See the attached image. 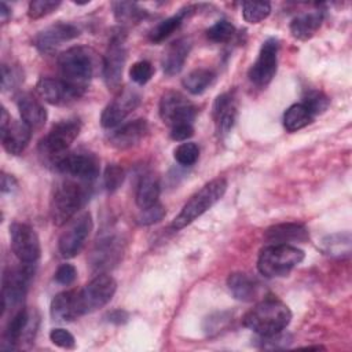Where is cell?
<instances>
[{"instance_id": "31", "label": "cell", "mask_w": 352, "mask_h": 352, "mask_svg": "<svg viewBox=\"0 0 352 352\" xmlns=\"http://www.w3.org/2000/svg\"><path fill=\"white\" fill-rule=\"evenodd\" d=\"M214 73L210 69L199 67L190 72L182 81L183 87L192 95L204 94L213 82Z\"/></svg>"}, {"instance_id": "9", "label": "cell", "mask_w": 352, "mask_h": 352, "mask_svg": "<svg viewBox=\"0 0 352 352\" xmlns=\"http://www.w3.org/2000/svg\"><path fill=\"white\" fill-rule=\"evenodd\" d=\"M116 290L117 283L113 276L107 274L95 275L82 289L77 290L82 315L104 307L113 298Z\"/></svg>"}, {"instance_id": "34", "label": "cell", "mask_w": 352, "mask_h": 352, "mask_svg": "<svg viewBox=\"0 0 352 352\" xmlns=\"http://www.w3.org/2000/svg\"><path fill=\"white\" fill-rule=\"evenodd\" d=\"M113 11L120 23H138L146 16V10H142L136 3L129 1L113 3Z\"/></svg>"}, {"instance_id": "10", "label": "cell", "mask_w": 352, "mask_h": 352, "mask_svg": "<svg viewBox=\"0 0 352 352\" xmlns=\"http://www.w3.org/2000/svg\"><path fill=\"white\" fill-rule=\"evenodd\" d=\"M125 62V33L120 29L111 34L106 54L103 56V78L109 89H118L121 85Z\"/></svg>"}, {"instance_id": "28", "label": "cell", "mask_w": 352, "mask_h": 352, "mask_svg": "<svg viewBox=\"0 0 352 352\" xmlns=\"http://www.w3.org/2000/svg\"><path fill=\"white\" fill-rule=\"evenodd\" d=\"M160 192H161V186H160L158 177L153 172L144 173L140 177L136 187L135 201L138 208L144 209L157 204L160 198Z\"/></svg>"}, {"instance_id": "7", "label": "cell", "mask_w": 352, "mask_h": 352, "mask_svg": "<svg viewBox=\"0 0 352 352\" xmlns=\"http://www.w3.org/2000/svg\"><path fill=\"white\" fill-rule=\"evenodd\" d=\"M34 275V264L21 263L18 267L7 268L3 275L1 307L3 311L19 305L29 289Z\"/></svg>"}, {"instance_id": "43", "label": "cell", "mask_w": 352, "mask_h": 352, "mask_svg": "<svg viewBox=\"0 0 352 352\" xmlns=\"http://www.w3.org/2000/svg\"><path fill=\"white\" fill-rule=\"evenodd\" d=\"M165 208L164 205H161L160 202L148 206V208H144V209H140V213L138 214L136 217V221L139 226H151L154 223H158L160 220H162V217L165 216Z\"/></svg>"}, {"instance_id": "15", "label": "cell", "mask_w": 352, "mask_h": 352, "mask_svg": "<svg viewBox=\"0 0 352 352\" xmlns=\"http://www.w3.org/2000/svg\"><path fill=\"white\" fill-rule=\"evenodd\" d=\"M278 52L279 43L275 37H270L261 44L258 56L248 73L252 84L264 88L272 81L278 67Z\"/></svg>"}, {"instance_id": "2", "label": "cell", "mask_w": 352, "mask_h": 352, "mask_svg": "<svg viewBox=\"0 0 352 352\" xmlns=\"http://www.w3.org/2000/svg\"><path fill=\"white\" fill-rule=\"evenodd\" d=\"M292 320L290 308L275 297L257 302L243 316V326L258 336H271L283 331Z\"/></svg>"}, {"instance_id": "27", "label": "cell", "mask_w": 352, "mask_h": 352, "mask_svg": "<svg viewBox=\"0 0 352 352\" xmlns=\"http://www.w3.org/2000/svg\"><path fill=\"white\" fill-rule=\"evenodd\" d=\"M322 21H323V11L314 10L293 18L289 25V29L294 38L305 41V40H309L316 33V30L322 25Z\"/></svg>"}, {"instance_id": "36", "label": "cell", "mask_w": 352, "mask_h": 352, "mask_svg": "<svg viewBox=\"0 0 352 352\" xmlns=\"http://www.w3.org/2000/svg\"><path fill=\"white\" fill-rule=\"evenodd\" d=\"M301 103L308 109V111L314 117H316V116H319V114H322L327 110V107L330 104V99L322 91L311 89V91L305 92V95L302 96Z\"/></svg>"}, {"instance_id": "8", "label": "cell", "mask_w": 352, "mask_h": 352, "mask_svg": "<svg viewBox=\"0 0 352 352\" xmlns=\"http://www.w3.org/2000/svg\"><path fill=\"white\" fill-rule=\"evenodd\" d=\"M40 318L36 309L21 308L7 324L3 349H18L25 342H32L38 329Z\"/></svg>"}, {"instance_id": "21", "label": "cell", "mask_w": 352, "mask_h": 352, "mask_svg": "<svg viewBox=\"0 0 352 352\" xmlns=\"http://www.w3.org/2000/svg\"><path fill=\"white\" fill-rule=\"evenodd\" d=\"M147 132V121L144 118H138L114 128L109 135V143L118 150H126L136 146Z\"/></svg>"}, {"instance_id": "24", "label": "cell", "mask_w": 352, "mask_h": 352, "mask_svg": "<svg viewBox=\"0 0 352 352\" xmlns=\"http://www.w3.org/2000/svg\"><path fill=\"white\" fill-rule=\"evenodd\" d=\"M50 314L54 320L72 322L82 316L77 290H66L58 293L50 305Z\"/></svg>"}, {"instance_id": "4", "label": "cell", "mask_w": 352, "mask_h": 352, "mask_svg": "<svg viewBox=\"0 0 352 352\" xmlns=\"http://www.w3.org/2000/svg\"><path fill=\"white\" fill-rule=\"evenodd\" d=\"M80 131L81 122L78 118H67L54 124L50 132L38 143V153L44 162L54 168L67 153Z\"/></svg>"}, {"instance_id": "40", "label": "cell", "mask_w": 352, "mask_h": 352, "mask_svg": "<svg viewBox=\"0 0 352 352\" xmlns=\"http://www.w3.org/2000/svg\"><path fill=\"white\" fill-rule=\"evenodd\" d=\"M23 81V74L16 66L1 65V89L4 92L15 89Z\"/></svg>"}, {"instance_id": "11", "label": "cell", "mask_w": 352, "mask_h": 352, "mask_svg": "<svg viewBox=\"0 0 352 352\" xmlns=\"http://www.w3.org/2000/svg\"><path fill=\"white\" fill-rule=\"evenodd\" d=\"M55 170L85 182L91 183L99 176V160L95 154L88 153V151H72L66 153L54 166Z\"/></svg>"}, {"instance_id": "17", "label": "cell", "mask_w": 352, "mask_h": 352, "mask_svg": "<svg viewBox=\"0 0 352 352\" xmlns=\"http://www.w3.org/2000/svg\"><path fill=\"white\" fill-rule=\"evenodd\" d=\"M32 128L26 125L22 120H11L7 110L1 109V121H0V135L1 143L7 153L12 155H19L28 147L32 139Z\"/></svg>"}, {"instance_id": "13", "label": "cell", "mask_w": 352, "mask_h": 352, "mask_svg": "<svg viewBox=\"0 0 352 352\" xmlns=\"http://www.w3.org/2000/svg\"><path fill=\"white\" fill-rule=\"evenodd\" d=\"M197 107L183 94L168 91L160 100V117L169 128L180 124H192Z\"/></svg>"}, {"instance_id": "22", "label": "cell", "mask_w": 352, "mask_h": 352, "mask_svg": "<svg viewBox=\"0 0 352 352\" xmlns=\"http://www.w3.org/2000/svg\"><path fill=\"white\" fill-rule=\"evenodd\" d=\"M213 121L219 136H226L236 121V103L231 94H221L213 103Z\"/></svg>"}, {"instance_id": "32", "label": "cell", "mask_w": 352, "mask_h": 352, "mask_svg": "<svg viewBox=\"0 0 352 352\" xmlns=\"http://www.w3.org/2000/svg\"><path fill=\"white\" fill-rule=\"evenodd\" d=\"M191 7L183 8L180 10L177 14L161 21L151 32H150V41L151 43H161L165 38H168L175 30H177L180 28V25L183 23L186 15L190 12Z\"/></svg>"}, {"instance_id": "39", "label": "cell", "mask_w": 352, "mask_h": 352, "mask_svg": "<svg viewBox=\"0 0 352 352\" xmlns=\"http://www.w3.org/2000/svg\"><path fill=\"white\" fill-rule=\"evenodd\" d=\"M124 179H125V173L120 165L110 164L106 166L104 173H103V184L107 191L113 192V191L118 190L122 186Z\"/></svg>"}, {"instance_id": "42", "label": "cell", "mask_w": 352, "mask_h": 352, "mask_svg": "<svg viewBox=\"0 0 352 352\" xmlns=\"http://www.w3.org/2000/svg\"><path fill=\"white\" fill-rule=\"evenodd\" d=\"M154 74V67L148 60H138L129 69V77L133 82L144 85Z\"/></svg>"}, {"instance_id": "3", "label": "cell", "mask_w": 352, "mask_h": 352, "mask_svg": "<svg viewBox=\"0 0 352 352\" xmlns=\"http://www.w3.org/2000/svg\"><path fill=\"white\" fill-rule=\"evenodd\" d=\"M227 190V180L224 177H216L202 186L191 198L184 204L179 214L173 219L170 227L182 230L191 224L195 219L209 210L216 202H219Z\"/></svg>"}, {"instance_id": "41", "label": "cell", "mask_w": 352, "mask_h": 352, "mask_svg": "<svg viewBox=\"0 0 352 352\" xmlns=\"http://www.w3.org/2000/svg\"><path fill=\"white\" fill-rule=\"evenodd\" d=\"M60 6L59 0H33L29 3L28 15L32 19H40L54 12Z\"/></svg>"}, {"instance_id": "12", "label": "cell", "mask_w": 352, "mask_h": 352, "mask_svg": "<svg viewBox=\"0 0 352 352\" xmlns=\"http://www.w3.org/2000/svg\"><path fill=\"white\" fill-rule=\"evenodd\" d=\"M92 217L88 212H84L76 219L70 220L58 241V249L60 256L65 258H72L77 256L84 248L92 231Z\"/></svg>"}, {"instance_id": "38", "label": "cell", "mask_w": 352, "mask_h": 352, "mask_svg": "<svg viewBox=\"0 0 352 352\" xmlns=\"http://www.w3.org/2000/svg\"><path fill=\"white\" fill-rule=\"evenodd\" d=\"M199 147L192 142H183L173 150V158L183 166H191L198 161Z\"/></svg>"}, {"instance_id": "23", "label": "cell", "mask_w": 352, "mask_h": 352, "mask_svg": "<svg viewBox=\"0 0 352 352\" xmlns=\"http://www.w3.org/2000/svg\"><path fill=\"white\" fill-rule=\"evenodd\" d=\"M264 236L272 245H292L296 242H307L309 239V232L301 223H280L271 226Z\"/></svg>"}, {"instance_id": "6", "label": "cell", "mask_w": 352, "mask_h": 352, "mask_svg": "<svg viewBox=\"0 0 352 352\" xmlns=\"http://www.w3.org/2000/svg\"><path fill=\"white\" fill-rule=\"evenodd\" d=\"M304 252L294 245H272L261 249L257 258V270L267 278L286 276L304 260Z\"/></svg>"}, {"instance_id": "33", "label": "cell", "mask_w": 352, "mask_h": 352, "mask_svg": "<svg viewBox=\"0 0 352 352\" xmlns=\"http://www.w3.org/2000/svg\"><path fill=\"white\" fill-rule=\"evenodd\" d=\"M322 249L326 254L331 257L348 256L351 252V235L349 232H338L326 236L322 241Z\"/></svg>"}, {"instance_id": "48", "label": "cell", "mask_w": 352, "mask_h": 352, "mask_svg": "<svg viewBox=\"0 0 352 352\" xmlns=\"http://www.w3.org/2000/svg\"><path fill=\"white\" fill-rule=\"evenodd\" d=\"M16 188H18V182L15 180V177L3 172L1 173V191L4 194H7V192L12 194Z\"/></svg>"}, {"instance_id": "29", "label": "cell", "mask_w": 352, "mask_h": 352, "mask_svg": "<svg viewBox=\"0 0 352 352\" xmlns=\"http://www.w3.org/2000/svg\"><path fill=\"white\" fill-rule=\"evenodd\" d=\"M227 286L232 296L239 301H253L257 294V286L252 278L243 272H232L227 278Z\"/></svg>"}, {"instance_id": "26", "label": "cell", "mask_w": 352, "mask_h": 352, "mask_svg": "<svg viewBox=\"0 0 352 352\" xmlns=\"http://www.w3.org/2000/svg\"><path fill=\"white\" fill-rule=\"evenodd\" d=\"M16 106L21 114V120L29 125L33 131L40 129L45 121H47V110L40 103L38 99H36L30 94H22L18 96Z\"/></svg>"}, {"instance_id": "50", "label": "cell", "mask_w": 352, "mask_h": 352, "mask_svg": "<svg viewBox=\"0 0 352 352\" xmlns=\"http://www.w3.org/2000/svg\"><path fill=\"white\" fill-rule=\"evenodd\" d=\"M11 16V10L7 7V4L4 1L0 3V18L3 22H7L8 18Z\"/></svg>"}, {"instance_id": "45", "label": "cell", "mask_w": 352, "mask_h": 352, "mask_svg": "<svg viewBox=\"0 0 352 352\" xmlns=\"http://www.w3.org/2000/svg\"><path fill=\"white\" fill-rule=\"evenodd\" d=\"M290 337L287 334H283L282 331L271 334V336H260V342H261V348L265 349H278L282 346H286Z\"/></svg>"}, {"instance_id": "19", "label": "cell", "mask_w": 352, "mask_h": 352, "mask_svg": "<svg viewBox=\"0 0 352 352\" xmlns=\"http://www.w3.org/2000/svg\"><path fill=\"white\" fill-rule=\"evenodd\" d=\"M80 36V29L73 23L56 22L40 30L34 37V47L43 52L50 54L62 44L74 40Z\"/></svg>"}, {"instance_id": "20", "label": "cell", "mask_w": 352, "mask_h": 352, "mask_svg": "<svg viewBox=\"0 0 352 352\" xmlns=\"http://www.w3.org/2000/svg\"><path fill=\"white\" fill-rule=\"evenodd\" d=\"M122 256V243L116 236H106L96 242L89 256L91 270L98 274H106Z\"/></svg>"}, {"instance_id": "44", "label": "cell", "mask_w": 352, "mask_h": 352, "mask_svg": "<svg viewBox=\"0 0 352 352\" xmlns=\"http://www.w3.org/2000/svg\"><path fill=\"white\" fill-rule=\"evenodd\" d=\"M50 340L54 345L63 348V349H74L76 348V340H74L73 334L62 327L52 329L50 333Z\"/></svg>"}, {"instance_id": "1", "label": "cell", "mask_w": 352, "mask_h": 352, "mask_svg": "<svg viewBox=\"0 0 352 352\" xmlns=\"http://www.w3.org/2000/svg\"><path fill=\"white\" fill-rule=\"evenodd\" d=\"M89 183L77 179L60 180L52 192L50 213L55 226L67 224L89 198Z\"/></svg>"}, {"instance_id": "16", "label": "cell", "mask_w": 352, "mask_h": 352, "mask_svg": "<svg viewBox=\"0 0 352 352\" xmlns=\"http://www.w3.org/2000/svg\"><path fill=\"white\" fill-rule=\"evenodd\" d=\"M140 104V95L138 91L125 88L103 109L100 124L103 128L114 129L122 124L128 114H131Z\"/></svg>"}, {"instance_id": "18", "label": "cell", "mask_w": 352, "mask_h": 352, "mask_svg": "<svg viewBox=\"0 0 352 352\" xmlns=\"http://www.w3.org/2000/svg\"><path fill=\"white\" fill-rule=\"evenodd\" d=\"M36 91L41 99L54 106H66L82 96L84 91L73 87L62 78L43 77L36 85Z\"/></svg>"}, {"instance_id": "5", "label": "cell", "mask_w": 352, "mask_h": 352, "mask_svg": "<svg viewBox=\"0 0 352 352\" xmlns=\"http://www.w3.org/2000/svg\"><path fill=\"white\" fill-rule=\"evenodd\" d=\"M94 51L87 47H72L62 52L58 59V66L62 74V80L72 84L76 88L85 91L87 84L95 72Z\"/></svg>"}, {"instance_id": "35", "label": "cell", "mask_w": 352, "mask_h": 352, "mask_svg": "<svg viewBox=\"0 0 352 352\" xmlns=\"http://www.w3.org/2000/svg\"><path fill=\"white\" fill-rule=\"evenodd\" d=\"M271 12V4L268 1H243L242 16L249 23H258L264 21Z\"/></svg>"}, {"instance_id": "49", "label": "cell", "mask_w": 352, "mask_h": 352, "mask_svg": "<svg viewBox=\"0 0 352 352\" xmlns=\"http://www.w3.org/2000/svg\"><path fill=\"white\" fill-rule=\"evenodd\" d=\"M107 318H109V320L113 322V323H122V322L126 320L128 316H126V312H124V311H121V309H117V311L110 312Z\"/></svg>"}, {"instance_id": "47", "label": "cell", "mask_w": 352, "mask_h": 352, "mask_svg": "<svg viewBox=\"0 0 352 352\" xmlns=\"http://www.w3.org/2000/svg\"><path fill=\"white\" fill-rule=\"evenodd\" d=\"M194 135L192 124H180L170 128V138L176 142H186Z\"/></svg>"}, {"instance_id": "14", "label": "cell", "mask_w": 352, "mask_h": 352, "mask_svg": "<svg viewBox=\"0 0 352 352\" xmlns=\"http://www.w3.org/2000/svg\"><path fill=\"white\" fill-rule=\"evenodd\" d=\"M11 249L21 263L36 264L40 258L41 246L37 232L26 223H12L10 226Z\"/></svg>"}, {"instance_id": "30", "label": "cell", "mask_w": 352, "mask_h": 352, "mask_svg": "<svg viewBox=\"0 0 352 352\" xmlns=\"http://www.w3.org/2000/svg\"><path fill=\"white\" fill-rule=\"evenodd\" d=\"M314 116L302 103H294L283 114V126L287 132H296L314 121Z\"/></svg>"}, {"instance_id": "25", "label": "cell", "mask_w": 352, "mask_h": 352, "mask_svg": "<svg viewBox=\"0 0 352 352\" xmlns=\"http://www.w3.org/2000/svg\"><path fill=\"white\" fill-rule=\"evenodd\" d=\"M191 51V40L180 37L170 43L162 56V70L166 76H175L182 72L186 59Z\"/></svg>"}, {"instance_id": "37", "label": "cell", "mask_w": 352, "mask_h": 352, "mask_svg": "<svg viewBox=\"0 0 352 352\" xmlns=\"http://www.w3.org/2000/svg\"><path fill=\"white\" fill-rule=\"evenodd\" d=\"M234 34L235 26L226 19L217 21L206 30V37L212 43H227L234 37Z\"/></svg>"}, {"instance_id": "46", "label": "cell", "mask_w": 352, "mask_h": 352, "mask_svg": "<svg viewBox=\"0 0 352 352\" xmlns=\"http://www.w3.org/2000/svg\"><path fill=\"white\" fill-rule=\"evenodd\" d=\"M54 278L59 285H72L77 278V270L73 264H62L58 267Z\"/></svg>"}]
</instances>
